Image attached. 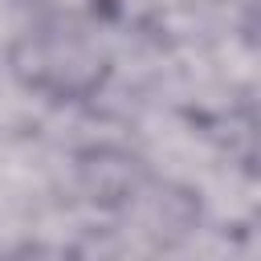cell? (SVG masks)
<instances>
[{
  "mask_svg": "<svg viewBox=\"0 0 261 261\" xmlns=\"http://www.w3.org/2000/svg\"><path fill=\"white\" fill-rule=\"evenodd\" d=\"M37 8L45 12V20H57V24H102L114 16L118 0H37Z\"/></svg>",
  "mask_w": 261,
  "mask_h": 261,
  "instance_id": "obj_1",
  "label": "cell"
}]
</instances>
